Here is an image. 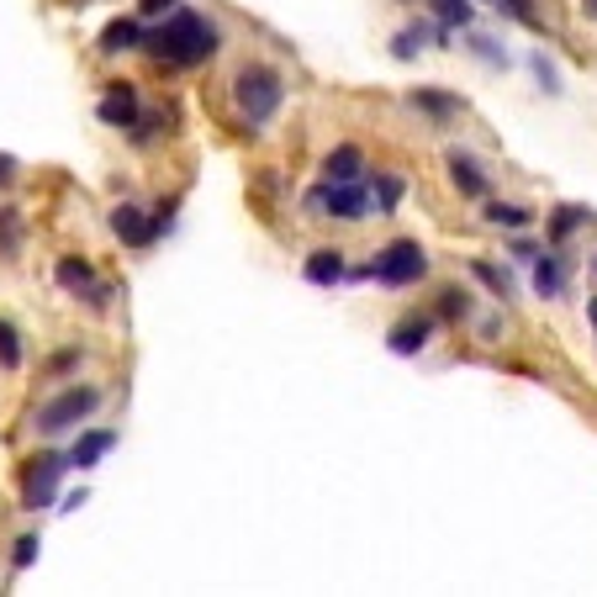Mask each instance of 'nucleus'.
Here are the masks:
<instances>
[{
  "instance_id": "1",
  "label": "nucleus",
  "mask_w": 597,
  "mask_h": 597,
  "mask_svg": "<svg viewBox=\"0 0 597 597\" xmlns=\"http://www.w3.org/2000/svg\"><path fill=\"white\" fill-rule=\"evenodd\" d=\"M148 53H154L159 64H201V59L217 53V27L207 22V17H196V11H175V17L148 38Z\"/></svg>"
},
{
  "instance_id": "2",
  "label": "nucleus",
  "mask_w": 597,
  "mask_h": 597,
  "mask_svg": "<svg viewBox=\"0 0 597 597\" xmlns=\"http://www.w3.org/2000/svg\"><path fill=\"white\" fill-rule=\"evenodd\" d=\"M281 101H286V85H281L275 70H264V64L239 70V80H233V106H239L243 127H264V122L281 112Z\"/></svg>"
},
{
  "instance_id": "3",
  "label": "nucleus",
  "mask_w": 597,
  "mask_h": 597,
  "mask_svg": "<svg viewBox=\"0 0 597 597\" xmlns=\"http://www.w3.org/2000/svg\"><path fill=\"white\" fill-rule=\"evenodd\" d=\"M423 270H429L423 243H418V239H397V243H386L381 254L365 264L359 275H376L381 286H412V281H423Z\"/></svg>"
},
{
  "instance_id": "4",
  "label": "nucleus",
  "mask_w": 597,
  "mask_h": 597,
  "mask_svg": "<svg viewBox=\"0 0 597 597\" xmlns=\"http://www.w3.org/2000/svg\"><path fill=\"white\" fill-rule=\"evenodd\" d=\"M307 217H338V222H359L370 212V196L359 180H323L317 191H307Z\"/></svg>"
},
{
  "instance_id": "5",
  "label": "nucleus",
  "mask_w": 597,
  "mask_h": 597,
  "mask_svg": "<svg viewBox=\"0 0 597 597\" xmlns=\"http://www.w3.org/2000/svg\"><path fill=\"white\" fill-rule=\"evenodd\" d=\"M96 402H101L96 386H70V391H59V397H53V402L38 412V429H43V433L74 429V423H85V418L96 412Z\"/></svg>"
},
{
  "instance_id": "6",
  "label": "nucleus",
  "mask_w": 597,
  "mask_h": 597,
  "mask_svg": "<svg viewBox=\"0 0 597 597\" xmlns=\"http://www.w3.org/2000/svg\"><path fill=\"white\" fill-rule=\"evenodd\" d=\"M70 471V460H59V454H38L32 465H27V476H22V502L38 513V507H49L53 492H59V476Z\"/></svg>"
},
{
  "instance_id": "7",
  "label": "nucleus",
  "mask_w": 597,
  "mask_h": 597,
  "mask_svg": "<svg viewBox=\"0 0 597 597\" xmlns=\"http://www.w3.org/2000/svg\"><path fill=\"white\" fill-rule=\"evenodd\" d=\"M112 233H117L122 243H133V249H148V243L159 239V222H148L138 207H117V212H112Z\"/></svg>"
},
{
  "instance_id": "8",
  "label": "nucleus",
  "mask_w": 597,
  "mask_h": 597,
  "mask_svg": "<svg viewBox=\"0 0 597 597\" xmlns=\"http://www.w3.org/2000/svg\"><path fill=\"white\" fill-rule=\"evenodd\" d=\"M101 122H112V127H133V122H138V96H133V85H112V91L101 96Z\"/></svg>"
},
{
  "instance_id": "9",
  "label": "nucleus",
  "mask_w": 597,
  "mask_h": 597,
  "mask_svg": "<svg viewBox=\"0 0 597 597\" xmlns=\"http://www.w3.org/2000/svg\"><path fill=\"white\" fill-rule=\"evenodd\" d=\"M429 334H433L429 317H407V323H397V328H391V355H418V349L429 344Z\"/></svg>"
},
{
  "instance_id": "10",
  "label": "nucleus",
  "mask_w": 597,
  "mask_h": 597,
  "mask_svg": "<svg viewBox=\"0 0 597 597\" xmlns=\"http://www.w3.org/2000/svg\"><path fill=\"white\" fill-rule=\"evenodd\" d=\"M307 281L312 286H338L344 281V254L338 249H317L307 260Z\"/></svg>"
},
{
  "instance_id": "11",
  "label": "nucleus",
  "mask_w": 597,
  "mask_h": 597,
  "mask_svg": "<svg viewBox=\"0 0 597 597\" xmlns=\"http://www.w3.org/2000/svg\"><path fill=\"white\" fill-rule=\"evenodd\" d=\"M359 169H365V154L355 144H338L328 159H323V175L328 180H359Z\"/></svg>"
},
{
  "instance_id": "12",
  "label": "nucleus",
  "mask_w": 597,
  "mask_h": 597,
  "mask_svg": "<svg viewBox=\"0 0 597 597\" xmlns=\"http://www.w3.org/2000/svg\"><path fill=\"white\" fill-rule=\"evenodd\" d=\"M450 180L465 196H486V175H481V165L471 154H450Z\"/></svg>"
},
{
  "instance_id": "13",
  "label": "nucleus",
  "mask_w": 597,
  "mask_h": 597,
  "mask_svg": "<svg viewBox=\"0 0 597 597\" xmlns=\"http://www.w3.org/2000/svg\"><path fill=\"white\" fill-rule=\"evenodd\" d=\"M112 444H117V433H106V429L85 433V439H80V444H74L70 465H80V471H85V465H96V460H101V454H106V450H112Z\"/></svg>"
},
{
  "instance_id": "14",
  "label": "nucleus",
  "mask_w": 597,
  "mask_h": 597,
  "mask_svg": "<svg viewBox=\"0 0 597 597\" xmlns=\"http://www.w3.org/2000/svg\"><path fill=\"white\" fill-rule=\"evenodd\" d=\"M534 291H540V296H561V291H566V270H561L555 254H545V260L534 264Z\"/></svg>"
},
{
  "instance_id": "15",
  "label": "nucleus",
  "mask_w": 597,
  "mask_h": 597,
  "mask_svg": "<svg viewBox=\"0 0 597 597\" xmlns=\"http://www.w3.org/2000/svg\"><path fill=\"white\" fill-rule=\"evenodd\" d=\"M412 106H418V112H429V117H439V122L460 117V101L444 96V91H412Z\"/></svg>"
},
{
  "instance_id": "16",
  "label": "nucleus",
  "mask_w": 597,
  "mask_h": 597,
  "mask_svg": "<svg viewBox=\"0 0 597 597\" xmlns=\"http://www.w3.org/2000/svg\"><path fill=\"white\" fill-rule=\"evenodd\" d=\"M138 38H144V32H138V22H112L106 32H101V49H106V53L138 49Z\"/></svg>"
},
{
  "instance_id": "17",
  "label": "nucleus",
  "mask_w": 597,
  "mask_h": 597,
  "mask_svg": "<svg viewBox=\"0 0 597 597\" xmlns=\"http://www.w3.org/2000/svg\"><path fill=\"white\" fill-rule=\"evenodd\" d=\"M59 286H64V291H91V286H96V275H91V264L64 260V264H59Z\"/></svg>"
},
{
  "instance_id": "18",
  "label": "nucleus",
  "mask_w": 597,
  "mask_h": 597,
  "mask_svg": "<svg viewBox=\"0 0 597 597\" xmlns=\"http://www.w3.org/2000/svg\"><path fill=\"white\" fill-rule=\"evenodd\" d=\"M486 222H498V228H528V212L513 207V201H492L486 207Z\"/></svg>"
},
{
  "instance_id": "19",
  "label": "nucleus",
  "mask_w": 597,
  "mask_h": 597,
  "mask_svg": "<svg viewBox=\"0 0 597 597\" xmlns=\"http://www.w3.org/2000/svg\"><path fill=\"white\" fill-rule=\"evenodd\" d=\"M582 222H587V207H561V217L549 222V239H572Z\"/></svg>"
},
{
  "instance_id": "20",
  "label": "nucleus",
  "mask_w": 597,
  "mask_h": 597,
  "mask_svg": "<svg viewBox=\"0 0 597 597\" xmlns=\"http://www.w3.org/2000/svg\"><path fill=\"white\" fill-rule=\"evenodd\" d=\"M423 43H429V27H402V32H397V43H391V53H397V59H412Z\"/></svg>"
},
{
  "instance_id": "21",
  "label": "nucleus",
  "mask_w": 597,
  "mask_h": 597,
  "mask_svg": "<svg viewBox=\"0 0 597 597\" xmlns=\"http://www.w3.org/2000/svg\"><path fill=\"white\" fill-rule=\"evenodd\" d=\"M0 365H6V370L22 365V344H17V328H11V323H0Z\"/></svg>"
},
{
  "instance_id": "22",
  "label": "nucleus",
  "mask_w": 597,
  "mask_h": 597,
  "mask_svg": "<svg viewBox=\"0 0 597 597\" xmlns=\"http://www.w3.org/2000/svg\"><path fill=\"white\" fill-rule=\"evenodd\" d=\"M534 74H540V85H545L549 96H555V91H561V74H555V64H549L545 53H534Z\"/></svg>"
},
{
  "instance_id": "23",
  "label": "nucleus",
  "mask_w": 597,
  "mask_h": 597,
  "mask_svg": "<svg viewBox=\"0 0 597 597\" xmlns=\"http://www.w3.org/2000/svg\"><path fill=\"white\" fill-rule=\"evenodd\" d=\"M17 239H22V217L6 212L0 217V249H17Z\"/></svg>"
},
{
  "instance_id": "24",
  "label": "nucleus",
  "mask_w": 597,
  "mask_h": 597,
  "mask_svg": "<svg viewBox=\"0 0 597 597\" xmlns=\"http://www.w3.org/2000/svg\"><path fill=\"white\" fill-rule=\"evenodd\" d=\"M38 540H32V534H27V540H17V555H11V566H17V572H27V566H32V561H38Z\"/></svg>"
},
{
  "instance_id": "25",
  "label": "nucleus",
  "mask_w": 597,
  "mask_h": 597,
  "mask_svg": "<svg viewBox=\"0 0 597 597\" xmlns=\"http://www.w3.org/2000/svg\"><path fill=\"white\" fill-rule=\"evenodd\" d=\"M397 201H402V180H397V175H386V180H381V212H391Z\"/></svg>"
},
{
  "instance_id": "26",
  "label": "nucleus",
  "mask_w": 597,
  "mask_h": 597,
  "mask_svg": "<svg viewBox=\"0 0 597 597\" xmlns=\"http://www.w3.org/2000/svg\"><path fill=\"white\" fill-rule=\"evenodd\" d=\"M439 6H444V22H460V27H465V22H471V6H465V0H439Z\"/></svg>"
},
{
  "instance_id": "27",
  "label": "nucleus",
  "mask_w": 597,
  "mask_h": 597,
  "mask_svg": "<svg viewBox=\"0 0 597 597\" xmlns=\"http://www.w3.org/2000/svg\"><path fill=\"white\" fill-rule=\"evenodd\" d=\"M476 275H481V281H486L492 291H498V296H507V275H502V270H492V264H476Z\"/></svg>"
},
{
  "instance_id": "28",
  "label": "nucleus",
  "mask_w": 597,
  "mask_h": 597,
  "mask_svg": "<svg viewBox=\"0 0 597 597\" xmlns=\"http://www.w3.org/2000/svg\"><path fill=\"white\" fill-rule=\"evenodd\" d=\"M498 6H507L519 22H528V17H534V6H528V0H498Z\"/></svg>"
},
{
  "instance_id": "29",
  "label": "nucleus",
  "mask_w": 597,
  "mask_h": 597,
  "mask_svg": "<svg viewBox=\"0 0 597 597\" xmlns=\"http://www.w3.org/2000/svg\"><path fill=\"white\" fill-rule=\"evenodd\" d=\"M175 6H180V0H144V17H165Z\"/></svg>"
},
{
  "instance_id": "30",
  "label": "nucleus",
  "mask_w": 597,
  "mask_h": 597,
  "mask_svg": "<svg viewBox=\"0 0 597 597\" xmlns=\"http://www.w3.org/2000/svg\"><path fill=\"white\" fill-rule=\"evenodd\" d=\"M444 312H450V317L454 312H465V296H460V291H444Z\"/></svg>"
},
{
  "instance_id": "31",
  "label": "nucleus",
  "mask_w": 597,
  "mask_h": 597,
  "mask_svg": "<svg viewBox=\"0 0 597 597\" xmlns=\"http://www.w3.org/2000/svg\"><path fill=\"white\" fill-rule=\"evenodd\" d=\"M11 169H17V159H11V154H0V180H11Z\"/></svg>"
},
{
  "instance_id": "32",
  "label": "nucleus",
  "mask_w": 597,
  "mask_h": 597,
  "mask_svg": "<svg viewBox=\"0 0 597 597\" xmlns=\"http://www.w3.org/2000/svg\"><path fill=\"white\" fill-rule=\"evenodd\" d=\"M582 11H587V17H593V22H597V0H582Z\"/></svg>"
},
{
  "instance_id": "33",
  "label": "nucleus",
  "mask_w": 597,
  "mask_h": 597,
  "mask_svg": "<svg viewBox=\"0 0 597 597\" xmlns=\"http://www.w3.org/2000/svg\"><path fill=\"white\" fill-rule=\"evenodd\" d=\"M593 323H597V302H593Z\"/></svg>"
},
{
  "instance_id": "34",
  "label": "nucleus",
  "mask_w": 597,
  "mask_h": 597,
  "mask_svg": "<svg viewBox=\"0 0 597 597\" xmlns=\"http://www.w3.org/2000/svg\"><path fill=\"white\" fill-rule=\"evenodd\" d=\"M593 270H597V260H593Z\"/></svg>"
}]
</instances>
